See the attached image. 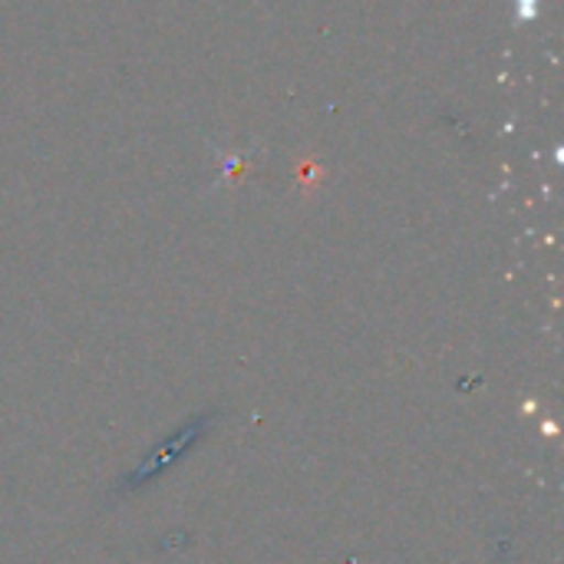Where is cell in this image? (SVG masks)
Segmentation results:
<instances>
[{
  "label": "cell",
  "instance_id": "obj_1",
  "mask_svg": "<svg viewBox=\"0 0 564 564\" xmlns=\"http://www.w3.org/2000/svg\"><path fill=\"white\" fill-rule=\"evenodd\" d=\"M535 3H539V0H519V10H522V17H532V13H535Z\"/></svg>",
  "mask_w": 564,
  "mask_h": 564
}]
</instances>
